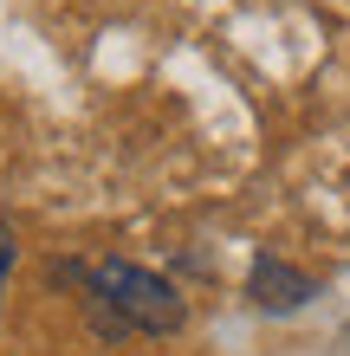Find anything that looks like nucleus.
Wrapping results in <instances>:
<instances>
[{
	"mask_svg": "<svg viewBox=\"0 0 350 356\" xmlns=\"http://www.w3.org/2000/svg\"><path fill=\"white\" fill-rule=\"evenodd\" d=\"M253 305H266V311H299L305 298H312V279L305 272H292L285 259H273V253H260L253 259Z\"/></svg>",
	"mask_w": 350,
	"mask_h": 356,
	"instance_id": "nucleus-2",
	"label": "nucleus"
},
{
	"mask_svg": "<svg viewBox=\"0 0 350 356\" xmlns=\"http://www.w3.org/2000/svg\"><path fill=\"white\" fill-rule=\"evenodd\" d=\"M85 305H91L104 324H117V330H150V337L182 330V318H189V305L175 298V285L156 279L150 266H130V259L91 266V272H85Z\"/></svg>",
	"mask_w": 350,
	"mask_h": 356,
	"instance_id": "nucleus-1",
	"label": "nucleus"
},
{
	"mask_svg": "<svg viewBox=\"0 0 350 356\" xmlns=\"http://www.w3.org/2000/svg\"><path fill=\"white\" fill-rule=\"evenodd\" d=\"M7 266H13V246L0 240V285H7Z\"/></svg>",
	"mask_w": 350,
	"mask_h": 356,
	"instance_id": "nucleus-3",
	"label": "nucleus"
}]
</instances>
